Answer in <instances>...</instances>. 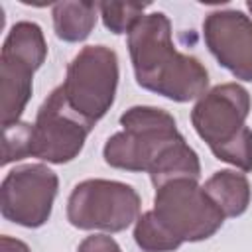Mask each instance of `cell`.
<instances>
[{
	"mask_svg": "<svg viewBox=\"0 0 252 252\" xmlns=\"http://www.w3.org/2000/svg\"><path fill=\"white\" fill-rule=\"evenodd\" d=\"M0 246H2V252H32L26 242H22L18 238H12V236H2Z\"/></svg>",
	"mask_w": 252,
	"mask_h": 252,
	"instance_id": "18",
	"label": "cell"
},
{
	"mask_svg": "<svg viewBox=\"0 0 252 252\" xmlns=\"http://www.w3.org/2000/svg\"><path fill=\"white\" fill-rule=\"evenodd\" d=\"M128 51L136 83L173 102L201 98L209 87L205 65L179 53L171 39V22L163 12L146 14L128 33Z\"/></svg>",
	"mask_w": 252,
	"mask_h": 252,
	"instance_id": "2",
	"label": "cell"
},
{
	"mask_svg": "<svg viewBox=\"0 0 252 252\" xmlns=\"http://www.w3.org/2000/svg\"><path fill=\"white\" fill-rule=\"evenodd\" d=\"M213 57L236 79L252 81V20L240 10H215L203 22Z\"/></svg>",
	"mask_w": 252,
	"mask_h": 252,
	"instance_id": "9",
	"label": "cell"
},
{
	"mask_svg": "<svg viewBox=\"0 0 252 252\" xmlns=\"http://www.w3.org/2000/svg\"><path fill=\"white\" fill-rule=\"evenodd\" d=\"M120 126L122 130L112 134L102 148L110 167L146 171L156 189L173 179L201 177L199 156L167 110L132 106L120 116Z\"/></svg>",
	"mask_w": 252,
	"mask_h": 252,
	"instance_id": "1",
	"label": "cell"
},
{
	"mask_svg": "<svg viewBox=\"0 0 252 252\" xmlns=\"http://www.w3.org/2000/svg\"><path fill=\"white\" fill-rule=\"evenodd\" d=\"M91 130L93 124L69 106L59 85L37 110L32 156L47 163H69L81 154Z\"/></svg>",
	"mask_w": 252,
	"mask_h": 252,
	"instance_id": "8",
	"label": "cell"
},
{
	"mask_svg": "<svg viewBox=\"0 0 252 252\" xmlns=\"http://www.w3.org/2000/svg\"><path fill=\"white\" fill-rule=\"evenodd\" d=\"M134 240L144 252H173L181 242L159 222L154 211H146L138 217L134 226Z\"/></svg>",
	"mask_w": 252,
	"mask_h": 252,
	"instance_id": "14",
	"label": "cell"
},
{
	"mask_svg": "<svg viewBox=\"0 0 252 252\" xmlns=\"http://www.w3.org/2000/svg\"><path fill=\"white\" fill-rule=\"evenodd\" d=\"M246 8H248V10H250V14H252V0H248V2H246Z\"/></svg>",
	"mask_w": 252,
	"mask_h": 252,
	"instance_id": "19",
	"label": "cell"
},
{
	"mask_svg": "<svg viewBox=\"0 0 252 252\" xmlns=\"http://www.w3.org/2000/svg\"><path fill=\"white\" fill-rule=\"evenodd\" d=\"M2 53L39 69L47 57V43L41 28L33 22H16L2 43Z\"/></svg>",
	"mask_w": 252,
	"mask_h": 252,
	"instance_id": "13",
	"label": "cell"
},
{
	"mask_svg": "<svg viewBox=\"0 0 252 252\" xmlns=\"http://www.w3.org/2000/svg\"><path fill=\"white\" fill-rule=\"evenodd\" d=\"M140 195L132 185L112 179H85L67 199V220L81 230L120 232L138 220Z\"/></svg>",
	"mask_w": 252,
	"mask_h": 252,
	"instance_id": "5",
	"label": "cell"
},
{
	"mask_svg": "<svg viewBox=\"0 0 252 252\" xmlns=\"http://www.w3.org/2000/svg\"><path fill=\"white\" fill-rule=\"evenodd\" d=\"M209 199L226 217H240L250 205V183L244 173L232 169L215 171L203 185Z\"/></svg>",
	"mask_w": 252,
	"mask_h": 252,
	"instance_id": "11",
	"label": "cell"
},
{
	"mask_svg": "<svg viewBox=\"0 0 252 252\" xmlns=\"http://www.w3.org/2000/svg\"><path fill=\"white\" fill-rule=\"evenodd\" d=\"M77 252H122V248L108 234H93L79 244Z\"/></svg>",
	"mask_w": 252,
	"mask_h": 252,
	"instance_id": "17",
	"label": "cell"
},
{
	"mask_svg": "<svg viewBox=\"0 0 252 252\" xmlns=\"http://www.w3.org/2000/svg\"><path fill=\"white\" fill-rule=\"evenodd\" d=\"M146 4H132V2H98V14L102 24L112 33H130L132 28L146 16Z\"/></svg>",
	"mask_w": 252,
	"mask_h": 252,
	"instance_id": "15",
	"label": "cell"
},
{
	"mask_svg": "<svg viewBox=\"0 0 252 252\" xmlns=\"http://www.w3.org/2000/svg\"><path fill=\"white\" fill-rule=\"evenodd\" d=\"M55 35L69 43L85 41L96 26L98 2H57L51 10Z\"/></svg>",
	"mask_w": 252,
	"mask_h": 252,
	"instance_id": "12",
	"label": "cell"
},
{
	"mask_svg": "<svg viewBox=\"0 0 252 252\" xmlns=\"http://www.w3.org/2000/svg\"><path fill=\"white\" fill-rule=\"evenodd\" d=\"M152 211L181 244L211 238L224 220L197 179H173L159 185Z\"/></svg>",
	"mask_w": 252,
	"mask_h": 252,
	"instance_id": "6",
	"label": "cell"
},
{
	"mask_svg": "<svg viewBox=\"0 0 252 252\" xmlns=\"http://www.w3.org/2000/svg\"><path fill=\"white\" fill-rule=\"evenodd\" d=\"M37 69L22 59L0 53V93H2V126L20 120L33 89Z\"/></svg>",
	"mask_w": 252,
	"mask_h": 252,
	"instance_id": "10",
	"label": "cell"
},
{
	"mask_svg": "<svg viewBox=\"0 0 252 252\" xmlns=\"http://www.w3.org/2000/svg\"><path fill=\"white\" fill-rule=\"evenodd\" d=\"M33 144V124L30 122H14L4 126V146H2V165L12 161H20L32 156Z\"/></svg>",
	"mask_w": 252,
	"mask_h": 252,
	"instance_id": "16",
	"label": "cell"
},
{
	"mask_svg": "<svg viewBox=\"0 0 252 252\" xmlns=\"http://www.w3.org/2000/svg\"><path fill=\"white\" fill-rule=\"evenodd\" d=\"M116 87L118 57L106 45L83 47L69 63L61 85L69 106L93 126L114 104Z\"/></svg>",
	"mask_w": 252,
	"mask_h": 252,
	"instance_id": "4",
	"label": "cell"
},
{
	"mask_svg": "<svg viewBox=\"0 0 252 252\" xmlns=\"http://www.w3.org/2000/svg\"><path fill=\"white\" fill-rule=\"evenodd\" d=\"M59 177L43 163L14 167L0 187V211L10 222L26 228L43 226L53 209Z\"/></svg>",
	"mask_w": 252,
	"mask_h": 252,
	"instance_id": "7",
	"label": "cell"
},
{
	"mask_svg": "<svg viewBox=\"0 0 252 252\" xmlns=\"http://www.w3.org/2000/svg\"><path fill=\"white\" fill-rule=\"evenodd\" d=\"M250 93L238 83L217 85L191 110L197 136L207 142L217 159L242 171H252V130L246 126Z\"/></svg>",
	"mask_w": 252,
	"mask_h": 252,
	"instance_id": "3",
	"label": "cell"
}]
</instances>
